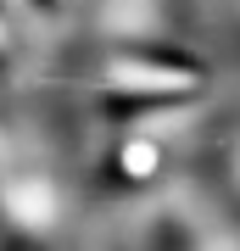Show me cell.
Masks as SVG:
<instances>
[{
    "instance_id": "obj_1",
    "label": "cell",
    "mask_w": 240,
    "mask_h": 251,
    "mask_svg": "<svg viewBox=\"0 0 240 251\" xmlns=\"http://www.w3.org/2000/svg\"><path fill=\"white\" fill-rule=\"evenodd\" d=\"M117 162H123L129 179H157V173H162V151L151 140H129L123 151H117Z\"/></svg>"
}]
</instances>
